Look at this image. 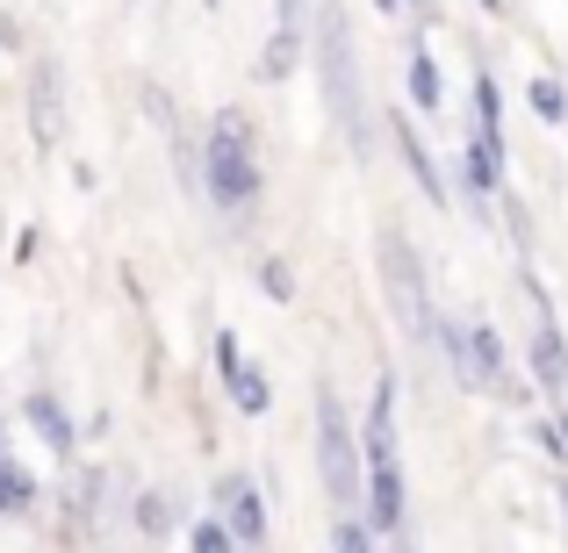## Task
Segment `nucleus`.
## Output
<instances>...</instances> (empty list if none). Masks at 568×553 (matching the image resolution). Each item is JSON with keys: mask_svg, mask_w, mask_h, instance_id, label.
<instances>
[{"mask_svg": "<svg viewBox=\"0 0 568 553\" xmlns=\"http://www.w3.org/2000/svg\"><path fill=\"white\" fill-rule=\"evenodd\" d=\"M361 43H353V14L338 0H317V29H310V58H317V86H324V109H332L338 137L353 144V158L375 152V109H367V86H361Z\"/></svg>", "mask_w": 568, "mask_h": 553, "instance_id": "nucleus-1", "label": "nucleus"}, {"mask_svg": "<svg viewBox=\"0 0 568 553\" xmlns=\"http://www.w3.org/2000/svg\"><path fill=\"white\" fill-rule=\"evenodd\" d=\"M202 166H209V202H216L223 216L245 231L252 208H260L266 173H260V137H252V123H245L237 109H223L216 123H209V137H202Z\"/></svg>", "mask_w": 568, "mask_h": 553, "instance_id": "nucleus-2", "label": "nucleus"}, {"mask_svg": "<svg viewBox=\"0 0 568 553\" xmlns=\"http://www.w3.org/2000/svg\"><path fill=\"white\" fill-rule=\"evenodd\" d=\"M375 266H382V303H388V317H396V331L410 338V346H439V324L446 317H439V303H432L425 252H417L396 223H382V231H375Z\"/></svg>", "mask_w": 568, "mask_h": 553, "instance_id": "nucleus-3", "label": "nucleus"}, {"mask_svg": "<svg viewBox=\"0 0 568 553\" xmlns=\"http://www.w3.org/2000/svg\"><path fill=\"white\" fill-rule=\"evenodd\" d=\"M317 474H324V496L332 511H367V446L346 417V396L332 381H317Z\"/></svg>", "mask_w": 568, "mask_h": 553, "instance_id": "nucleus-4", "label": "nucleus"}, {"mask_svg": "<svg viewBox=\"0 0 568 553\" xmlns=\"http://www.w3.org/2000/svg\"><path fill=\"white\" fill-rule=\"evenodd\" d=\"M526 295H532V309H540V324H532V338H526V381L540 388V396H568V338H561L555 309H547V288L532 274H526Z\"/></svg>", "mask_w": 568, "mask_h": 553, "instance_id": "nucleus-5", "label": "nucleus"}, {"mask_svg": "<svg viewBox=\"0 0 568 553\" xmlns=\"http://www.w3.org/2000/svg\"><path fill=\"white\" fill-rule=\"evenodd\" d=\"M216 518L237 532V546H245V553H266V496H260V482H252L245 468L216 474Z\"/></svg>", "mask_w": 568, "mask_h": 553, "instance_id": "nucleus-6", "label": "nucleus"}, {"mask_svg": "<svg viewBox=\"0 0 568 553\" xmlns=\"http://www.w3.org/2000/svg\"><path fill=\"white\" fill-rule=\"evenodd\" d=\"M216 381H223V396L237 402V417H266V402H274V388H266L260 360L237 346V331H216Z\"/></svg>", "mask_w": 568, "mask_h": 553, "instance_id": "nucleus-7", "label": "nucleus"}, {"mask_svg": "<svg viewBox=\"0 0 568 553\" xmlns=\"http://www.w3.org/2000/svg\"><path fill=\"white\" fill-rule=\"evenodd\" d=\"M388 137H396V158H403V173L417 181V194H425L432 208H446L454 202V181L439 173V158H432V144L410 130V115H388Z\"/></svg>", "mask_w": 568, "mask_h": 553, "instance_id": "nucleus-8", "label": "nucleus"}, {"mask_svg": "<svg viewBox=\"0 0 568 553\" xmlns=\"http://www.w3.org/2000/svg\"><path fill=\"white\" fill-rule=\"evenodd\" d=\"M22 417H29V424H37V439L51 446L58 460H72V453H80V424H72V410H65V402L51 396V388H29Z\"/></svg>", "mask_w": 568, "mask_h": 553, "instance_id": "nucleus-9", "label": "nucleus"}, {"mask_svg": "<svg viewBox=\"0 0 568 553\" xmlns=\"http://www.w3.org/2000/svg\"><path fill=\"white\" fill-rule=\"evenodd\" d=\"M29 130H37L43 152L58 144V65L51 58H37V72H29Z\"/></svg>", "mask_w": 568, "mask_h": 553, "instance_id": "nucleus-10", "label": "nucleus"}, {"mask_svg": "<svg viewBox=\"0 0 568 553\" xmlns=\"http://www.w3.org/2000/svg\"><path fill=\"white\" fill-rule=\"evenodd\" d=\"M403 72H410V101H417V115H439L446 80H439V58L425 51V37H410V51H403Z\"/></svg>", "mask_w": 568, "mask_h": 553, "instance_id": "nucleus-11", "label": "nucleus"}, {"mask_svg": "<svg viewBox=\"0 0 568 553\" xmlns=\"http://www.w3.org/2000/svg\"><path fill=\"white\" fill-rule=\"evenodd\" d=\"M37 511V474L14 453H0V518H29Z\"/></svg>", "mask_w": 568, "mask_h": 553, "instance_id": "nucleus-12", "label": "nucleus"}, {"mask_svg": "<svg viewBox=\"0 0 568 553\" xmlns=\"http://www.w3.org/2000/svg\"><path fill=\"white\" fill-rule=\"evenodd\" d=\"M468 130L504 152V94H497V80H489V72H475V123Z\"/></svg>", "mask_w": 568, "mask_h": 553, "instance_id": "nucleus-13", "label": "nucleus"}, {"mask_svg": "<svg viewBox=\"0 0 568 553\" xmlns=\"http://www.w3.org/2000/svg\"><path fill=\"white\" fill-rule=\"evenodd\" d=\"M310 51V37H295V29H274V37H266V58H260V72L266 80H288L295 72V58Z\"/></svg>", "mask_w": 568, "mask_h": 553, "instance_id": "nucleus-14", "label": "nucleus"}, {"mask_svg": "<svg viewBox=\"0 0 568 553\" xmlns=\"http://www.w3.org/2000/svg\"><path fill=\"white\" fill-rule=\"evenodd\" d=\"M187 553H245V546H237V532L209 511V518H194V525H187Z\"/></svg>", "mask_w": 568, "mask_h": 553, "instance_id": "nucleus-15", "label": "nucleus"}, {"mask_svg": "<svg viewBox=\"0 0 568 553\" xmlns=\"http://www.w3.org/2000/svg\"><path fill=\"white\" fill-rule=\"evenodd\" d=\"M332 546L338 553H375V525H367V511H346L332 525Z\"/></svg>", "mask_w": 568, "mask_h": 553, "instance_id": "nucleus-16", "label": "nucleus"}, {"mask_svg": "<svg viewBox=\"0 0 568 553\" xmlns=\"http://www.w3.org/2000/svg\"><path fill=\"white\" fill-rule=\"evenodd\" d=\"M138 532H152V540H166V532H173V503L159 496V489H144V496H138Z\"/></svg>", "mask_w": 568, "mask_h": 553, "instance_id": "nucleus-17", "label": "nucleus"}, {"mask_svg": "<svg viewBox=\"0 0 568 553\" xmlns=\"http://www.w3.org/2000/svg\"><path fill=\"white\" fill-rule=\"evenodd\" d=\"M532 115H540V123H568V94H561V80H532Z\"/></svg>", "mask_w": 568, "mask_h": 553, "instance_id": "nucleus-18", "label": "nucleus"}, {"mask_svg": "<svg viewBox=\"0 0 568 553\" xmlns=\"http://www.w3.org/2000/svg\"><path fill=\"white\" fill-rule=\"evenodd\" d=\"M274 29H295V37H310V29H317V0H274Z\"/></svg>", "mask_w": 568, "mask_h": 553, "instance_id": "nucleus-19", "label": "nucleus"}, {"mask_svg": "<svg viewBox=\"0 0 568 553\" xmlns=\"http://www.w3.org/2000/svg\"><path fill=\"white\" fill-rule=\"evenodd\" d=\"M260 288L274 295V303H295V274H288V259H260Z\"/></svg>", "mask_w": 568, "mask_h": 553, "instance_id": "nucleus-20", "label": "nucleus"}, {"mask_svg": "<svg viewBox=\"0 0 568 553\" xmlns=\"http://www.w3.org/2000/svg\"><path fill=\"white\" fill-rule=\"evenodd\" d=\"M410 8V22H439V0H403Z\"/></svg>", "mask_w": 568, "mask_h": 553, "instance_id": "nucleus-21", "label": "nucleus"}, {"mask_svg": "<svg viewBox=\"0 0 568 553\" xmlns=\"http://www.w3.org/2000/svg\"><path fill=\"white\" fill-rule=\"evenodd\" d=\"M483 14H511V0H483Z\"/></svg>", "mask_w": 568, "mask_h": 553, "instance_id": "nucleus-22", "label": "nucleus"}, {"mask_svg": "<svg viewBox=\"0 0 568 553\" xmlns=\"http://www.w3.org/2000/svg\"><path fill=\"white\" fill-rule=\"evenodd\" d=\"M202 8H223V0H202Z\"/></svg>", "mask_w": 568, "mask_h": 553, "instance_id": "nucleus-23", "label": "nucleus"}, {"mask_svg": "<svg viewBox=\"0 0 568 553\" xmlns=\"http://www.w3.org/2000/svg\"><path fill=\"white\" fill-rule=\"evenodd\" d=\"M0 453H8V439H0Z\"/></svg>", "mask_w": 568, "mask_h": 553, "instance_id": "nucleus-24", "label": "nucleus"}, {"mask_svg": "<svg viewBox=\"0 0 568 553\" xmlns=\"http://www.w3.org/2000/svg\"><path fill=\"white\" fill-rule=\"evenodd\" d=\"M561 431H568V417H561Z\"/></svg>", "mask_w": 568, "mask_h": 553, "instance_id": "nucleus-25", "label": "nucleus"}, {"mask_svg": "<svg viewBox=\"0 0 568 553\" xmlns=\"http://www.w3.org/2000/svg\"><path fill=\"white\" fill-rule=\"evenodd\" d=\"M403 553H410V546H403Z\"/></svg>", "mask_w": 568, "mask_h": 553, "instance_id": "nucleus-26", "label": "nucleus"}]
</instances>
